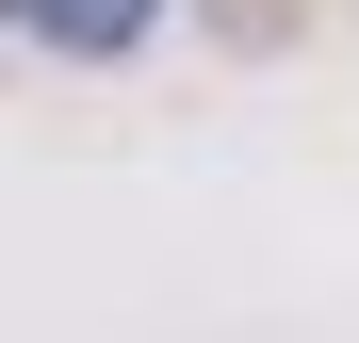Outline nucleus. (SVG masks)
Here are the masks:
<instances>
[{
    "label": "nucleus",
    "mask_w": 359,
    "mask_h": 343,
    "mask_svg": "<svg viewBox=\"0 0 359 343\" xmlns=\"http://www.w3.org/2000/svg\"><path fill=\"white\" fill-rule=\"evenodd\" d=\"M33 17L66 33V49H114V33H147V0H33Z\"/></svg>",
    "instance_id": "f257e3e1"
}]
</instances>
